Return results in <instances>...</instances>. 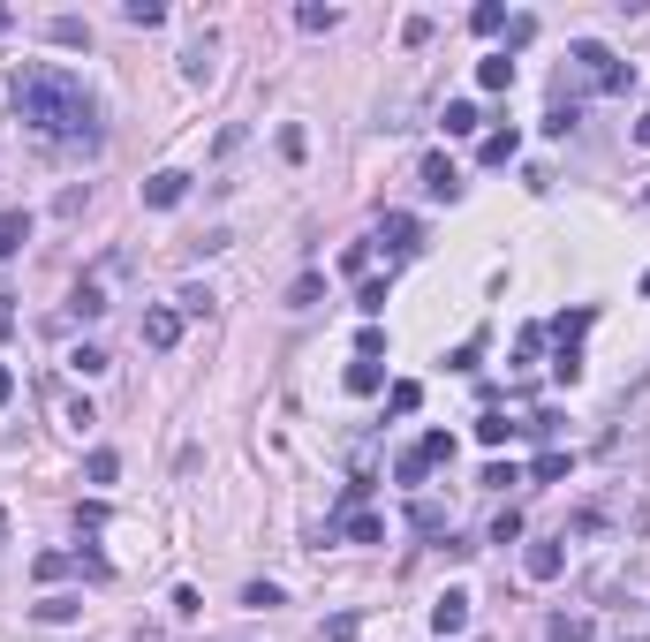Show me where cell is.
I'll return each mask as SVG.
<instances>
[{
  "label": "cell",
  "instance_id": "484cf974",
  "mask_svg": "<svg viewBox=\"0 0 650 642\" xmlns=\"http://www.w3.org/2000/svg\"><path fill=\"white\" fill-rule=\"evenodd\" d=\"M552 333H560V348H575V340L590 333V310H567V318H552Z\"/></svg>",
  "mask_w": 650,
  "mask_h": 642
},
{
  "label": "cell",
  "instance_id": "1f68e13d",
  "mask_svg": "<svg viewBox=\"0 0 650 642\" xmlns=\"http://www.w3.org/2000/svg\"><path fill=\"white\" fill-rule=\"evenodd\" d=\"M348 537H356V544H378V537H386V522H378V514H348Z\"/></svg>",
  "mask_w": 650,
  "mask_h": 642
},
{
  "label": "cell",
  "instance_id": "2e32d148",
  "mask_svg": "<svg viewBox=\"0 0 650 642\" xmlns=\"http://www.w3.org/2000/svg\"><path fill=\"white\" fill-rule=\"evenodd\" d=\"M477 121H484L477 106H469V99H454V106L439 114V129H446V136H477Z\"/></svg>",
  "mask_w": 650,
  "mask_h": 642
},
{
  "label": "cell",
  "instance_id": "cb8c5ba5",
  "mask_svg": "<svg viewBox=\"0 0 650 642\" xmlns=\"http://www.w3.org/2000/svg\"><path fill=\"white\" fill-rule=\"evenodd\" d=\"M121 16L137 23V31H159V23H167V8H159V0H129V8H121Z\"/></svg>",
  "mask_w": 650,
  "mask_h": 642
},
{
  "label": "cell",
  "instance_id": "e0dca14e",
  "mask_svg": "<svg viewBox=\"0 0 650 642\" xmlns=\"http://www.w3.org/2000/svg\"><path fill=\"white\" fill-rule=\"evenodd\" d=\"M38 620H46V627H61V620H76V612H84V597H38Z\"/></svg>",
  "mask_w": 650,
  "mask_h": 642
},
{
  "label": "cell",
  "instance_id": "3957f363",
  "mask_svg": "<svg viewBox=\"0 0 650 642\" xmlns=\"http://www.w3.org/2000/svg\"><path fill=\"white\" fill-rule=\"evenodd\" d=\"M174 340H182V310H174V303H152V310H144V348L167 355Z\"/></svg>",
  "mask_w": 650,
  "mask_h": 642
},
{
  "label": "cell",
  "instance_id": "b9f144b4",
  "mask_svg": "<svg viewBox=\"0 0 650 642\" xmlns=\"http://www.w3.org/2000/svg\"><path fill=\"white\" fill-rule=\"evenodd\" d=\"M635 144H643V152H650V114H635Z\"/></svg>",
  "mask_w": 650,
  "mask_h": 642
},
{
  "label": "cell",
  "instance_id": "ac0fdd59",
  "mask_svg": "<svg viewBox=\"0 0 650 642\" xmlns=\"http://www.w3.org/2000/svg\"><path fill=\"white\" fill-rule=\"evenodd\" d=\"M514 431H522V423H507L499 408H484V416H477V439H484V446H507Z\"/></svg>",
  "mask_w": 650,
  "mask_h": 642
},
{
  "label": "cell",
  "instance_id": "f35d334b",
  "mask_svg": "<svg viewBox=\"0 0 650 642\" xmlns=\"http://www.w3.org/2000/svg\"><path fill=\"white\" fill-rule=\"evenodd\" d=\"M61 423H69V431H91L99 416H91V401H69V408H61Z\"/></svg>",
  "mask_w": 650,
  "mask_h": 642
},
{
  "label": "cell",
  "instance_id": "4fadbf2b",
  "mask_svg": "<svg viewBox=\"0 0 650 642\" xmlns=\"http://www.w3.org/2000/svg\"><path fill=\"white\" fill-rule=\"evenodd\" d=\"M469 31H477V38H499V31H507V8H499V0H477V8H469Z\"/></svg>",
  "mask_w": 650,
  "mask_h": 642
},
{
  "label": "cell",
  "instance_id": "52a82bcc",
  "mask_svg": "<svg viewBox=\"0 0 650 642\" xmlns=\"http://www.w3.org/2000/svg\"><path fill=\"white\" fill-rule=\"evenodd\" d=\"M431 627H439V635H462L469 627V590H446L439 605H431Z\"/></svg>",
  "mask_w": 650,
  "mask_h": 642
},
{
  "label": "cell",
  "instance_id": "f546056e",
  "mask_svg": "<svg viewBox=\"0 0 650 642\" xmlns=\"http://www.w3.org/2000/svg\"><path fill=\"white\" fill-rule=\"evenodd\" d=\"M69 371L76 378H99L106 371V348H69Z\"/></svg>",
  "mask_w": 650,
  "mask_h": 642
},
{
  "label": "cell",
  "instance_id": "836d02e7",
  "mask_svg": "<svg viewBox=\"0 0 650 642\" xmlns=\"http://www.w3.org/2000/svg\"><path fill=\"white\" fill-rule=\"evenodd\" d=\"M318 295H325V288H318V272H303V280H295V288H288V303H295V310H310V303H318Z\"/></svg>",
  "mask_w": 650,
  "mask_h": 642
},
{
  "label": "cell",
  "instance_id": "d6a6232c",
  "mask_svg": "<svg viewBox=\"0 0 650 642\" xmlns=\"http://www.w3.org/2000/svg\"><path fill=\"white\" fill-rule=\"evenodd\" d=\"M356 310H363V318H378V310H386V280H363V295H356Z\"/></svg>",
  "mask_w": 650,
  "mask_h": 642
},
{
  "label": "cell",
  "instance_id": "74e56055",
  "mask_svg": "<svg viewBox=\"0 0 650 642\" xmlns=\"http://www.w3.org/2000/svg\"><path fill=\"white\" fill-rule=\"evenodd\" d=\"M514 537H522V514L507 507V514H499V522H492V544H514Z\"/></svg>",
  "mask_w": 650,
  "mask_h": 642
},
{
  "label": "cell",
  "instance_id": "6da1fadb",
  "mask_svg": "<svg viewBox=\"0 0 650 642\" xmlns=\"http://www.w3.org/2000/svg\"><path fill=\"white\" fill-rule=\"evenodd\" d=\"M16 114L38 136H91V91L69 68L38 61V68H16Z\"/></svg>",
  "mask_w": 650,
  "mask_h": 642
},
{
  "label": "cell",
  "instance_id": "5b68a950",
  "mask_svg": "<svg viewBox=\"0 0 650 642\" xmlns=\"http://www.w3.org/2000/svg\"><path fill=\"white\" fill-rule=\"evenodd\" d=\"M182 197H189V174H174V167H159L152 182H144V204H152V212H174Z\"/></svg>",
  "mask_w": 650,
  "mask_h": 642
},
{
  "label": "cell",
  "instance_id": "30bf717a",
  "mask_svg": "<svg viewBox=\"0 0 650 642\" xmlns=\"http://www.w3.org/2000/svg\"><path fill=\"white\" fill-rule=\"evenodd\" d=\"M514 152H522V136H514V129H492V136L477 144V159H484V167H507Z\"/></svg>",
  "mask_w": 650,
  "mask_h": 642
},
{
  "label": "cell",
  "instance_id": "4316f807",
  "mask_svg": "<svg viewBox=\"0 0 650 642\" xmlns=\"http://www.w3.org/2000/svg\"><path fill=\"white\" fill-rule=\"evenodd\" d=\"M394 476H401V484H424V476H431V461H424V446H409V454H401V461H394Z\"/></svg>",
  "mask_w": 650,
  "mask_h": 642
},
{
  "label": "cell",
  "instance_id": "4dcf8cb0",
  "mask_svg": "<svg viewBox=\"0 0 650 642\" xmlns=\"http://www.w3.org/2000/svg\"><path fill=\"white\" fill-rule=\"evenodd\" d=\"M174 310H182V318H205V310H212V288H182V295H174Z\"/></svg>",
  "mask_w": 650,
  "mask_h": 642
},
{
  "label": "cell",
  "instance_id": "ba28073f",
  "mask_svg": "<svg viewBox=\"0 0 650 642\" xmlns=\"http://www.w3.org/2000/svg\"><path fill=\"white\" fill-rule=\"evenodd\" d=\"M69 310H76V318H106V280H99V272H84V280H76Z\"/></svg>",
  "mask_w": 650,
  "mask_h": 642
},
{
  "label": "cell",
  "instance_id": "9c48e42d",
  "mask_svg": "<svg viewBox=\"0 0 650 642\" xmlns=\"http://www.w3.org/2000/svg\"><path fill=\"white\" fill-rule=\"evenodd\" d=\"M424 189H431V197H446V204H454V197H462V174H454L439 152H431V159H424Z\"/></svg>",
  "mask_w": 650,
  "mask_h": 642
},
{
  "label": "cell",
  "instance_id": "7c38bea8",
  "mask_svg": "<svg viewBox=\"0 0 650 642\" xmlns=\"http://www.w3.org/2000/svg\"><path fill=\"white\" fill-rule=\"evenodd\" d=\"M31 242V212H0V257H16Z\"/></svg>",
  "mask_w": 650,
  "mask_h": 642
},
{
  "label": "cell",
  "instance_id": "8d00e7d4",
  "mask_svg": "<svg viewBox=\"0 0 650 642\" xmlns=\"http://www.w3.org/2000/svg\"><path fill=\"white\" fill-rule=\"evenodd\" d=\"M424 461H431V469H439V461H454V439H446V431H431V439H424Z\"/></svg>",
  "mask_w": 650,
  "mask_h": 642
},
{
  "label": "cell",
  "instance_id": "f1b7e54d",
  "mask_svg": "<svg viewBox=\"0 0 650 642\" xmlns=\"http://www.w3.org/2000/svg\"><path fill=\"white\" fill-rule=\"evenodd\" d=\"M537 484H560V476H567V454H560V446H545V454H537Z\"/></svg>",
  "mask_w": 650,
  "mask_h": 642
},
{
  "label": "cell",
  "instance_id": "d4e9b609",
  "mask_svg": "<svg viewBox=\"0 0 650 642\" xmlns=\"http://www.w3.org/2000/svg\"><path fill=\"white\" fill-rule=\"evenodd\" d=\"M69 567H76L69 552H38V559H31V575H38V582H61V575H69Z\"/></svg>",
  "mask_w": 650,
  "mask_h": 642
},
{
  "label": "cell",
  "instance_id": "44dd1931",
  "mask_svg": "<svg viewBox=\"0 0 650 642\" xmlns=\"http://www.w3.org/2000/svg\"><path fill=\"white\" fill-rule=\"evenodd\" d=\"M386 408H394V416H416V408H424V386H416V378H394V393H386Z\"/></svg>",
  "mask_w": 650,
  "mask_h": 642
},
{
  "label": "cell",
  "instance_id": "277c9868",
  "mask_svg": "<svg viewBox=\"0 0 650 642\" xmlns=\"http://www.w3.org/2000/svg\"><path fill=\"white\" fill-rule=\"evenodd\" d=\"M378 242H386L394 257H416V250H424V227H416L409 212H386V227H378Z\"/></svg>",
  "mask_w": 650,
  "mask_h": 642
},
{
  "label": "cell",
  "instance_id": "7a4b0ae2",
  "mask_svg": "<svg viewBox=\"0 0 650 642\" xmlns=\"http://www.w3.org/2000/svg\"><path fill=\"white\" fill-rule=\"evenodd\" d=\"M567 61H575V76H582V84H598V91H628V84H635V68H628V61H613V53H605L598 38H582V46L567 53Z\"/></svg>",
  "mask_w": 650,
  "mask_h": 642
},
{
  "label": "cell",
  "instance_id": "603a6c76",
  "mask_svg": "<svg viewBox=\"0 0 650 642\" xmlns=\"http://www.w3.org/2000/svg\"><path fill=\"white\" fill-rule=\"evenodd\" d=\"M295 23H303V31H333V23H341V8H325V0H303V8H295Z\"/></svg>",
  "mask_w": 650,
  "mask_h": 642
},
{
  "label": "cell",
  "instance_id": "7bdbcfd3",
  "mask_svg": "<svg viewBox=\"0 0 650 642\" xmlns=\"http://www.w3.org/2000/svg\"><path fill=\"white\" fill-rule=\"evenodd\" d=\"M0 544H8V514H0Z\"/></svg>",
  "mask_w": 650,
  "mask_h": 642
},
{
  "label": "cell",
  "instance_id": "8fae6325",
  "mask_svg": "<svg viewBox=\"0 0 650 642\" xmlns=\"http://www.w3.org/2000/svg\"><path fill=\"white\" fill-rule=\"evenodd\" d=\"M598 627H590V612H560V620L545 627V642H590Z\"/></svg>",
  "mask_w": 650,
  "mask_h": 642
},
{
  "label": "cell",
  "instance_id": "ffe728a7",
  "mask_svg": "<svg viewBox=\"0 0 650 642\" xmlns=\"http://www.w3.org/2000/svg\"><path fill=\"white\" fill-rule=\"evenodd\" d=\"M477 84H484V91H507V84H514V61H507V53H492V61H477Z\"/></svg>",
  "mask_w": 650,
  "mask_h": 642
},
{
  "label": "cell",
  "instance_id": "8992f818",
  "mask_svg": "<svg viewBox=\"0 0 650 642\" xmlns=\"http://www.w3.org/2000/svg\"><path fill=\"white\" fill-rule=\"evenodd\" d=\"M560 544H567V537H552V544H530V552H522V575H530V582H552V575L567 567V552H560Z\"/></svg>",
  "mask_w": 650,
  "mask_h": 642
},
{
  "label": "cell",
  "instance_id": "e575fe53",
  "mask_svg": "<svg viewBox=\"0 0 650 642\" xmlns=\"http://www.w3.org/2000/svg\"><path fill=\"white\" fill-rule=\"evenodd\" d=\"M242 605H257V612H273V605H280V590H273V582H250V590H242Z\"/></svg>",
  "mask_w": 650,
  "mask_h": 642
},
{
  "label": "cell",
  "instance_id": "9a60e30c",
  "mask_svg": "<svg viewBox=\"0 0 650 642\" xmlns=\"http://www.w3.org/2000/svg\"><path fill=\"white\" fill-rule=\"evenodd\" d=\"M378 386H386V371H378L371 355H356V363H348V393L363 401V393H378Z\"/></svg>",
  "mask_w": 650,
  "mask_h": 642
},
{
  "label": "cell",
  "instance_id": "7402d4cb",
  "mask_svg": "<svg viewBox=\"0 0 650 642\" xmlns=\"http://www.w3.org/2000/svg\"><path fill=\"white\" fill-rule=\"evenodd\" d=\"M409 529H424V537H439V529H446V507H439V499H416V507H409Z\"/></svg>",
  "mask_w": 650,
  "mask_h": 642
},
{
  "label": "cell",
  "instance_id": "5bb4252c",
  "mask_svg": "<svg viewBox=\"0 0 650 642\" xmlns=\"http://www.w3.org/2000/svg\"><path fill=\"white\" fill-rule=\"evenodd\" d=\"M46 38H53V46H91V23H84V16H53Z\"/></svg>",
  "mask_w": 650,
  "mask_h": 642
},
{
  "label": "cell",
  "instance_id": "60d3db41",
  "mask_svg": "<svg viewBox=\"0 0 650 642\" xmlns=\"http://www.w3.org/2000/svg\"><path fill=\"white\" fill-rule=\"evenodd\" d=\"M16 401V371H8V363H0V408Z\"/></svg>",
  "mask_w": 650,
  "mask_h": 642
},
{
  "label": "cell",
  "instance_id": "ee69618b",
  "mask_svg": "<svg viewBox=\"0 0 650 642\" xmlns=\"http://www.w3.org/2000/svg\"><path fill=\"white\" fill-rule=\"evenodd\" d=\"M0 31H8V8H0Z\"/></svg>",
  "mask_w": 650,
  "mask_h": 642
},
{
  "label": "cell",
  "instance_id": "83f0119b",
  "mask_svg": "<svg viewBox=\"0 0 650 642\" xmlns=\"http://www.w3.org/2000/svg\"><path fill=\"white\" fill-rule=\"evenodd\" d=\"M356 627H363V620H356V612H333V620H325V627H318V642H356Z\"/></svg>",
  "mask_w": 650,
  "mask_h": 642
},
{
  "label": "cell",
  "instance_id": "ab89813d",
  "mask_svg": "<svg viewBox=\"0 0 650 642\" xmlns=\"http://www.w3.org/2000/svg\"><path fill=\"white\" fill-rule=\"evenodd\" d=\"M16 333V303H8V295H0V340Z\"/></svg>",
  "mask_w": 650,
  "mask_h": 642
},
{
  "label": "cell",
  "instance_id": "d6986e66",
  "mask_svg": "<svg viewBox=\"0 0 650 642\" xmlns=\"http://www.w3.org/2000/svg\"><path fill=\"white\" fill-rule=\"evenodd\" d=\"M84 476H91V484H114V476H121V454H114V446H91Z\"/></svg>",
  "mask_w": 650,
  "mask_h": 642
},
{
  "label": "cell",
  "instance_id": "d590c367",
  "mask_svg": "<svg viewBox=\"0 0 650 642\" xmlns=\"http://www.w3.org/2000/svg\"><path fill=\"white\" fill-rule=\"evenodd\" d=\"M552 371H560V386H575V378H582V348H560V363H552Z\"/></svg>",
  "mask_w": 650,
  "mask_h": 642
},
{
  "label": "cell",
  "instance_id": "f6af8a7d",
  "mask_svg": "<svg viewBox=\"0 0 650 642\" xmlns=\"http://www.w3.org/2000/svg\"><path fill=\"white\" fill-rule=\"evenodd\" d=\"M643 295H650V272H643Z\"/></svg>",
  "mask_w": 650,
  "mask_h": 642
}]
</instances>
